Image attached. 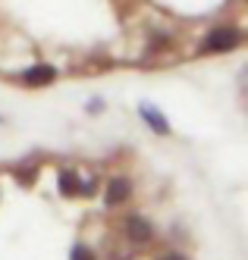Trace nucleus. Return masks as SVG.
Returning <instances> with one entry per match:
<instances>
[{"mask_svg": "<svg viewBox=\"0 0 248 260\" xmlns=\"http://www.w3.org/2000/svg\"><path fill=\"white\" fill-rule=\"evenodd\" d=\"M239 44H242V28H236V25H214L204 35V41H201V53L204 57H211V53H230Z\"/></svg>", "mask_w": 248, "mask_h": 260, "instance_id": "f257e3e1", "label": "nucleus"}, {"mask_svg": "<svg viewBox=\"0 0 248 260\" xmlns=\"http://www.w3.org/2000/svg\"><path fill=\"white\" fill-rule=\"evenodd\" d=\"M123 235L132 245H148V241L154 238V226H151V219H145L142 213H129L123 219Z\"/></svg>", "mask_w": 248, "mask_h": 260, "instance_id": "f03ea898", "label": "nucleus"}, {"mask_svg": "<svg viewBox=\"0 0 248 260\" xmlns=\"http://www.w3.org/2000/svg\"><path fill=\"white\" fill-rule=\"evenodd\" d=\"M132 198V179L129 176H110L107 179V191H104V204L107 207H120Z\"/></svg>", "mask_w": 248, "mask_h": 260, "instance_id": "7ed1b4c3", "label": "nucleus"}, {"mask_svg": "<svg viewBox=\"0 0 248 260\" xmlns=\"http://www.w3.org/2000/svg\"><path fill=\"white\" fill-rule=\"evenodd\" d=\"M19 82H22L25 88H44V85H53L57 82V69L50 63H38L25 72H19Z\"/></svg>", "mask_w": 248, "mask_h": 260, "instance_id": "20e7f679", "label": "nucleus"}, {"mask_svg": "<svg viewBox=\"0 0 248 260\" xmlns=\"http://www.w3.org/2000/svg\"><path fill=\"white\" fill-rule=\"evenodd\" d=\"M139 116L148 122V128L154 135H170V122H167V116L160 113L154 104H139Z\"/></svg>", "mask_w": 248, "mask_h": 260, "instance_id": "39448f33", "label": "nucleus"}, {"mask_svg": "<svg viewBox=\"0 0 248 260\" xmlns=\"http://www.w3.org/2000/svg\"><path fill=\"white\" fill-rule=\"evenodd\" d=\"M170 44H173V31H167V28H148V47H145L148 57H157V53H163Z\"/></svg>", "mask_w": 248, "mask_h": 260, "instance_id": "423d86ee", "label": "nucleus"}, {"mask_svg": "<svg viewBox=\"0 0 248 260\" xmlns=\"http://www.w3.org/2000/svg\"><path fill=\"white\" fill-rule=\"evenodd\" d=\"M79 173L75 170H60L57 176V188H60V198H79Z\"/></svg>", "mask_w": 248, "mask_h": 260, "instance_id": "0eeeda50", "label": "nucleus"}, {"mask_svg": "<svg viewBox=\"0 0 248 260\" xmlns=\"http://www.w3.org/2000/svg\"><path fill=\"white\" fill-rule=\"evenodd\" d=\"M38 170H41V163H38V160H25V163H19L13 173H16V182L19 185H35Z\"/></svg>", "mask_w": 248, "mask_h": 260, "instance_id": "6e6552de", "label": "nucleus"}, {"mask_svg": "<svg viewBox=\"0 0 248 260\" xmlns=\"http://www.w3.org/2000/svg\"><path fill=\"white\" fill-rule=\"evenodd\" d=\"M98 191H101V179L98 176H88V179L79 182V198H94Z\"/></svg>", "mask_w": 248, "mask_h": 260, "instance_id": "1a4fd4ad", "label": "nucleus"}, {"mask_svg": "<svg viewBox=\"0 0 248 260\" xmlns=\"http://www.w3.org/2000/svg\"><path fill=\"white\" fill-rule=\"evenodd\" d=\"M69 260H98V251H91L88 245H75L72 254H69Z\"/></svg>", "mask_w": 248, "mask_h": 260, "instance_id": "9d476101", "label": "nucleus"}, {"mask_svg": "<svg viewBox=\"0 0 248 260\" xmlns=\"http://www.w3.org/2000/svg\"><path fill=\"white\" fill-rule=\"evenodd\" d=\"M104 260H132V251L129 248H123V245H113L110 251H107V257Z\"/></svg>", "mask_w": 248, "mask_h": 260, "instance_id": "9b49d317", "label": "nucleus"}, {"mask_svg": "<svg viewBox=\"0 0 248 260\" xmlns=\"http://www.w3.org/2000/svg\"><path fill=\"white\" fill-rule=\"evenodd\" d=\"M85 110H88V113H104V101H98V98H91Z\"/></svg>", "mask_w": 248, "mask_h": 260, "instance_id": "f8f14e48", "label": "nucleus"}, {"mask_svg": "<svg viewBox=\"0 0 248 260\" xmlns=\"http://www.w3.org/2000/svg\"><path fill=\"white\" fill-rule=\"evenodd\" d=\"M88 66H91V69H107V66H110V60H104V57H91V60H88Z\"/></svg>", "mask_w": 248, "mask_h": 260, "instance_id": "ddd939ff", "label": "nucleus"}, {"mask_svg": "<svg viewBox=\"0 0 248 260\" xmlns=\"http://www.w3.org/2000/svg\"><path fill=\"white\" fill-rule=\"evenodd\" d=\"M160 260H188V257H185L182 251H167V254H163Z\"/></svg>", "mask_w": 248, "mask_h": 260, "instance_id": "4468645a", "label": "nucleus"}]
</instances>
